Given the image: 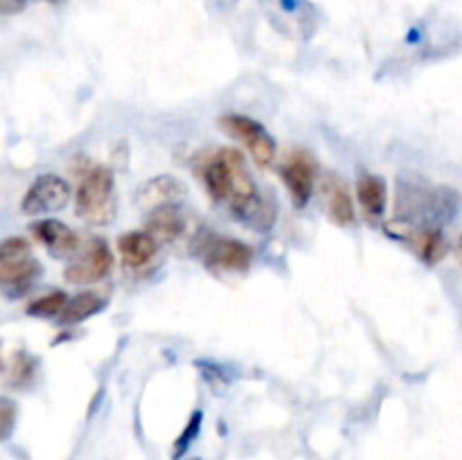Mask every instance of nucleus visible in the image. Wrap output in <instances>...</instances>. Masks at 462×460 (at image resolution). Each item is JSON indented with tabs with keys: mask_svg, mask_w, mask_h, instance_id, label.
Masks as SVG:
<instances>
[{
	"mask_svg": "<svg viewBox=\"0 0 462 460\" xmlns=\"http://www.w3.org/2000/svg\"><path fill=\"white\" fill-rule=\"evenodd\" d=\"M460 197L456 189L433 188L422 180H400L397 212L404 224L438 225L458 216Z\"/></svg>",
	"mask_w": 462,
	"mask_h": 460,
	"instance_id": "1",
	"label": "nucleus"
},
{
	"mask_svg": "<svg viewBox=\"0 0 462 460\" xmlns=\"http://www.w3.org/2000/svg\"><path fill=\"white\" fill-rule=\"evenodd\" d=\"M116 210V176L104 165L90 167L75 194L77 216H81V219L93 225H104L113 221Z\"/></svg>",
	"mask_w": 462,
	"mask_h": 460,
	"instance_id": "2",
	"label": "nucleus"
},
{
	"mask_svg": "<svg viewBox=\"0 0 462 460\" xmlns=\"http://www.w3.org/2000/svg\"><path fill=\"white\" fill-rule=\"evenodd\" d=\"M197 255L208 269L244 273L251 269L253 251L244 242L233 237H221L215 233H203L197 242Z\"/></svg>",
	"mask_w": 462,
	"mask_h": 460,
	"instance_id": "3",
	"label": "nucleus"
},
{
	"mask_svg": "<svg viewBox=\"0 0 462 460\" xmlns=\"http://www.w3.org/2000/svg\"><path fill=\"white\" fill-rule=\"evenodd\" d=\"M70 201V185L59 174H41L27 188L21 201V210L25 215H50L59 212Z\"/></svg>",
	"mask_w": 462,
	"mask_h": 460,
	"instance_id": "4",
	"label": "nucleus"
},
{
	"mask_svg": "<svg viewBox=\"0 0 462 460\" xmlns=\"http://www.w3.org/2000/svg\"><path fill=\"white\" fill-rule=\"evenodd\" d=\"M221 126L246 144L255 162H260V165L273 162L278 147H275L273 135L264 129V124L246 115H226L221 117Z\"/></svg>",
	"mask_w": 462,
	"mask_h": 460,
	"instance_id": "5",
	"label": "nucleus"
},
{
	"mask_svg": "<svg viewBox=\"0 0 462 460\" xmlns=\"http://www.w3.org/2000/svg\"><path fill=\"white\" fill-rule=\"evenodd\" d=\"M113 266V255L108 251L106 242L102 239H93L90 246L86 248V253H81L75 262L66 266L63 271V278L70 284H93L99 282L108 275Z\"/></svg>",
	"mask_w": 462,
	"mask_h": 460,
	"instance_id": "6",
	"label": "nucleus"
},
{
	"mask_svg": "<svg viewBox=\"0 0 462 460\" xmlns=\"http://www.w3.org/2000/svg\"><path fill=\"white\" fill-rule=\"evenodd\" d=\"M397 237L406 239L418 253L420 260L424 264L433 266L449 253V242H447L445 233L438 225H413L402 221V228L395 230Z\"/></svg>",
	"mask_w": 462,
	"mask_h": 460,
	"instance_id": "7",
	"label": "nucleus"
},
{
	"mask_svg": "<svg viewBox=\"0 0 462 460\" xmlns=\"http://www.w3.org/2000/svg\"><path fill=\"white\" fill-rule=\"evenodd\" d=\"M30 230L32 235L48 248L50 255L57 257V260L72 255V253H77V248H79V237H77L75 230L68 228V225L59 219L34 221V224L30 225Z\"/></svg>",
	"mask_w": 462,
	"mask_h": 460,
	"instance_id": "8",
	"label": "nucleus"
},
{
	"mask_svg": "<svg viewBox=\"0 0 462 460\" xmlns=\"http://www.w3.org/2000/svg\"><path fill=\"white\" fill-rule=\"evenodd\" d=\"M282 180L287 185L293 206L305 207L310 203L311 194H314L316 183L314 165L310 162V158H305L302 153H293L287 165L282 167Z\"/></svg>",
	"mask_w": 462,
	"mask_h": 460,
	"instance_id": "9",
	"label": "nucleus"
},
{
	"mask_svg": "<svg viewBox=\"0 0 462 460\" xmlns=\"http://www.w3.org/2000/svg\"><path fill=\"white\" fill-rule=\"evenodd\" d=\"M188 194V185L180 179H174V176H156V179L147 180L143 188L138 189V203L140 206L153 207L167 206V203H176Z\"/></svg>",
	"mask_w": 462,
	"mask_h": 460,
	"instance_id": "10",
	"label": "nucleus"
},
{
	"mask_svg": "<svg viewBox=\"0 0 462 460\" xmlns=\"http://www.w3.org/2000/svg\"><path fill=\"white\" fill-rule=\"evenodd\" d=\"M117 251H120L122 262L131 269L149 264L158 253V242L147 233V230H134L117 239Z\"/></svg>",
	"mask_w": 462,
	"mask_h": 460,
	"instance_id": "11",
	"label": "nucleus"
},
{
	"mask_svg": "<svg viewBox=\"0 0 462 460\" xmlns=\"http://www.w3.org/2000/svg\"><path fill=\"white\" fill-rule=\"evenodd\" d=\"M39 273L41 264L34 257H27V260L16 262V264H3L0 266V289L9 298H18L30 291Z\"/></svg>",
	"mask_w": 462,
	"mask_h": 460,
	"instance_id": "12",
	"label": "nucleus"
},
{
	"mask_svg": "<svg viewBox=\"0 0 462 460\" xmlns=\"http://www.w3.org/2000/svg\"><path fill=\"white\" fill-rule=\"evenodd\" d=\"M185 230L183 212L179 210L176 203H167V206L153 207L152 215L147 216V233L152 235L156 242H174L180 237Z\"/></svg>",
	"mask_w": 462,
	"mask_h": 460,
	"instance_id": "13",
	"label": "nucleus"
},
{
	"mask_svg": "<svg viewBox=\"0 0 462 460\" xmlns=\"http://www.w3.org/2000/svg\"><path fill=\"white\" fill-rule=\"evenodd\" d=\"M201 179L215 201H228L230 167H228V158H226V149L212 153V156H208L206 161H203Z\"/></svg>",
	"mask_w": 462,
	"mask_h": 460,
	"instance_id": "14",
	"label": "nucleus"
},
{
	"mask_svg": "<svg viewBox=\"0 0 462 460\" xmlns=\"http://www.w3.org/2000/svg\"><path fill=\"white\" fill-rule=\"evenodd\" d=\"M356 198H359L365 215L382 216L388 206V188L386 183H383L382 176L364 171V174L359 176V180H356Z\"/></svg>",
	"mask_w": 462,
	"mask_h": 460,
	"instance_id": "15",
	"label": "nucleus"
},
{
	"mask_svg": "<svg viewBox=\"0 0 462 460\" xmlns=\"http://www.w3.org/2000/svg\"><path fill=\"white\" fill-rule=\"evenodd\" d=\"M325 207H328L329 219L337 225H350L355 221L352 194L347 192L341 180H328L325 183Z\"/></svg>",
	"mask_w": 462,
	"mask_h": 460,
	"instance_id": "16",
	"label": "nucleus"
},
{
	"mask_svg": "<svg viewBox=\"0 0 462 460\" xmlns=\"http://www.w3.org/2000/svg\"><path fill=\"white\" fill-rule=\"evenodd\" d=\"M104 298L97 296V293H79V296L75 298H68L66 307L61 309V314H59V323L61 325H77L81 323V320L90 318V316L99 314V311L104 309Z\"/></svg>",
	"mask_w": 462,
	"mask_h": 460,
	"instance_id": "17",
	"label": "nucleus"
},
{
	"mask_svg": "<svg viewBox=\"0 0 462 460\" xmlns=\"http://www.w3.org/2000/svg\"><path fill=\"white\" fill-rule=\"evenodd\" d=\"M68 296L63 291H52L45 293V296L36 298L27 305V314L34 316V318H54V316L61 314V309L66 307Z\"/></svg>",
	"mask_w": 462,
	"mask_h": 460,
	"instance_id": "18",
	"label": "nucleus"
},
{
	"mask_svg": "<svg viewBox=\"0 0 462 460\" xmlns=\"http://www.w3.org/2000/svg\"><path fill=\"white\" fill-rule=\"evenodd\" d=\"M201 424H203V413H201V410H197V413H194L192 418L188 419V424H185V428L180 431V436L176 437L174 451H171V458L179 460V458H183L185 454H188V449L192 446V442L197 440L199 433H201Z\"/></svg>",
	"mask_w": 462,
	"mask_h": 460,
	"instance_id": "19",
	"label": "nucleus"
},
{
	"mask_svg": "<svg viewBox=\"0 0 462 460\" xmlns=\"http://www.w3.org/2000/svg\"><path fill=\"white\" fill-rule=\"evenodd\" d=\"M32 257V248L27 239L23 237H7L0 242V266L3 264H16V262Z\"/></svg>",
	"mask_w": 462,
	"mask_h": 460,
	"instance_id": "20",
	"label": "nucleus"
},
{
	"mask_svg": "<svg viewBox=\"0 0 462 460\" xmlns=\"http://www.w3.org/2000/svg\"><path fill=\"white\" fill-rule=\"evenodd\" d=\"M18 424V404L9 397H0V442H7L14 436Z\"/></svg>",
	"mask_w": 462,
	"mask_h": 460,
	"instance_id": "21",
	"label": "nucleus"
},
{
	"mask_svg": "<svg viewBox=\"0 0 462 460\" xmlns=\"http://www.w3.org/2000/svg\"><path fill=\"white\" fill-rule=\"evenodd\" d=\"M32 374H34V361L27 354H18L12 368V382L16 383V386H23V383L30 382Z\"/></svg>",
	"mask_w": 462,
	"mask_h": 460,
	"instance_id": "22",
	"label": "nucleus"
},
{
	"mask_svg": "<svg viewBox=\"0 0 462 460\" xmlns=\"http://www.w3.org/2000/svg\"><path fill=\"white\" fill-rule=\"evenodd\" d=\"M27 5V0H0V14H18L23 12Z\"/></svg>",
	"mask_w": 462,
	"mask_h": 460,
	"instance_id": "23",
	"label": "nucleus"
},
{
	"mask_svg": "<svg viewBox=\"0 0 462 460\" xmlns=\"http://www.w3.org/2000/svg\"><path fill=\"white\" fill-rule=\"evenodd\" d=\"M454 255H456V260H458V264L462 266V235H460L458 242H456V246H454Z\"/></svg>",
	"mask_w": 462,
	"mask_h": 460,
	"instance_id": "24",
	"label": "nucleus"
},
{
	"mask_svg": "<svg viewBox=\"0 0 462 460\" xmlns=\"http://www.w3.org/2000/svg\"><path fill=\"white\" fill-rule=\"evenodd\" d=\"M48 3H52V5H59V3H63V0H48Z\"/></svg>",
	"mask_w": 462,
	"mask_h": 460,
	"instance_id": "25",
	"label": "nucleus"
}]
</instances>
